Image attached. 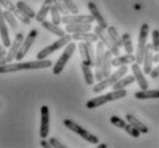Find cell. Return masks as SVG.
<instances>
[{"mask_svg": "<svg viewBox=\"0 0 159 148\" xmlns=\"http://www.w3.org/2000/svg\"><path fill=\"white\" fill-rule=\"evenodd\" d=\"M53 66V61L51 59H37V61H23V63H7L5 65H0V74L4 73L18 72V71H28V70H41L49 69Z\"/></svg>", "mask_w": 159, "mask_h": 148, "instance_id": "obj_1", "label": "cell"}, {"mask_svg": "<svg viewBox=\"0 0 159 148\" xmlns=\"http://www.w3.org/2000/svg\"><path fill=\"white\" fill-rule=\"evenodd\" d=\"M127 96V91L125 89H118V90H112L111 92H108L105 95L98 96V97L92 98L86 103V107L88 109L98 108L102 105H105L109 101H115L123 99Z\"/></svg>", "mask_w": 159, "mask_h": 148, "instance_id": "obj_2", "label": "cell"}, {"mask_svg": "<svg viewBox=\"0 0 159 148\" xmlns=\"http://www.w3.org/2000/svg\"><path fill=\"white\" fill-rule=\"evenodd\" d=\"M127 72H128L127 65L120 66L115 73H112V74H110V75L107 76V78H103V80L98 81V83H96L94 87H93V92H94V94H98V92L103 91L104 89H108V88L112 87L118 80H120L123 76L126 75Z\"/></svg>", "mask_w": 159, "mask_h": 148, "instance_id": "obj_3", "label": "cell"}, {"mask_svg": "<svg viewBox=\"0 0 159 148\" xmlns=\"http://www.w3.org/2000/svg\"><path fill=\"white\" fill-rule=\"evenodd\" d=\"M71 40H72V36H70V34H65V36H61L60 39L54 41L52 44H49V46L45 47L43 49H41V50L37 54V59H46L49 55H52L56 50H58V49L65 47L68 44H70Z\"/></svg>", "mask_w": 159, "mask_h": 148, "instance_id": "obj_4", "label": "cell"}, {"mask_svg": "<svg viewBox=\"0 0 159 148\" xmlns=\"http://www.w3.org/2000/svg\"><path fill=\"white\" fill-rule=\"evenodd\" d=\"M63 124H64V126H66L69 130L73 131L76 134L80 136L83 139H85V140L88 141V142H90V144L96 145V144L100 142V140H98V138L96 137V136H94V134H92L87 130H85L83 126L79 125V124H77L76 122H73L72 120L65 119L64 121H63Z\"/></svg>", "mask_w": 159, "mask_h": 148, "instance_id": "obj_5", "label": "cell"}, {"mask_svg": "<svg viewBox=\"0 0 159 148\" xmlns=\"http://www.w3.org/2000/svg\"><path fill=\"white\" fill-rule=\"evenodd\" d=\"M75 50H76V44L70 42V44H68L65 46L63 54L60 56L57 61H56L55 65L53 66V74L58 75V74H61V73L63 72V70H64L65 65H66V63L69 61L70 58L72 57Z\"/></svg>", "mask_w": 159, "mask_h": 148, "instance_id": "obj_6", "label": "cell"}, {"mask_svg": "<svg viewBox=\"0 0 159 148\" xmlns=\"http://www.w3.org/2000/svg\"><path fill=\"white\" fill-rule=\"evenodd\" d=\"M149 31L150 27L147 23H143L140 27V33H139V39H138V51H136V63L141 65L143 63V58H144V49L147 46V40H148Z\"/></svg>", "mask_w": 159, "mask_h": 148, "instance_id": "obj_7", "label": "cell"}, {"mask_svg": "<svg viewBox=\"0 0 159 148\" xmlns=\"http://www.w3.org/2000/svg\"><path fill=\"white\" fill-rule=\"evenodd\" d=\"M105 46L101 40L96 44L95 49V80H103V61H104Z\"/></svg>", "mask_w": 159, "mask_h": 148, "instance_id": "obj_8", "label": "cell"}, {"mask_svg": "<svg viewBox=\"0 0 159 148\" xmlns=\"http://www.w3.org/2000/svg\"><path fill=\"white\" fill-rule=\"evenodd\" d=\"M78 48H79V53L84 64L89 65L92 67L95 66V53H94V48L92 46V42L80 41Z\"/></svg>", "mask_w": 159, "mask_h": 148, "instance_id": "obj_9", "label": "cell"}, {"mask_svg": "<svg viewBox=\"0 0 159 148\" xmlns=\"http://www.w3.org/2000/svg\"><path fill=\"white\" fill-rule=\"evenodd\" d=\"M94 33H96L98 36V39L101 40L102 42L104 44L105 48L107 49H109V50L111 51L112 55H115V56H119L120 55V50H119V47L117 46L113 41L111 40V38H110V36H109L108 33L104 32V29L103 27H101L100 25L95 26L94 27Z\"/></svg>", "mask_w": 159, "mask_h": 148, "instance_id": "obj_10", "label": "cell"}, {"mask_svg": "<svg viewBox=\"0 0 159 148\" xmlns=\"http://www.w3.org/2000/svg\"><path fill=\"white\" fill-rule=\"evenodd\" d=\"M37 36H38V31L36 29H32L28 33V36H26L25 39L23 40L21 48H20V50H18L17 55H16V58H15L16 61H22L23 58L25 57V55L30 50V48H31L32 44L34 42V40L37 39Z\"/></svg>", "mask_w": 159, "mask_h": 148, "instance_id": "obj_11", "label": "cell"}, {"mask_svg": "<svg viewBox=\"0 0 159 148\" xmlns=\"http://www.w3.org/2000/svg\"><path fill=\"white\" fill-rule=\"evenodd\" d=\"M40 115H41V120H40V130H39V136L41 139H46L49 133V108L46 105H43L40 108Z\"/></svg>", "mask_w": 159, "mask_h": 148, "instance_id": "obj_12", "label": "cell"}, {"mask_svg": "<svg viewBox=\"0 0 159 148\" xmlns=\"http://www.w3.org/2000/svg\"><path fill=\"white\" fill-rule=\"evenodd\" d=\"M0 5H1V7H4L5 9L11 11V13L15 15V17L17 18L18 21H21L23 24H28V25H29L30 23H31V18L25 16V15L23 14V13L16 7V5H14L11 1H9V0H0Z\"/></svg>", "mask_w": 159, "mask_h": 148, "instance_id": "obj_13", "label": "cell"}, {"mask_svg": "<svg viewBox=\"0 0 159 148\" xmlns=\"http://www.w3.org/2000/svg\"><path fill=\"white\" fill-rule=\"evenodd\" d=\"M23 40H24V34L22 32L17 33V34L15 36L14 41L11 42V46L9 47V50H8L7 54H6L7 63H11V61H13L15 58H16V55H17L20 48H21V44H22V42H23Z\"/></svg>", "mask_w": 159, "mask_h": 148, "instance_id": "obj_14", "label": "cell"}, {"mask_svg": "<svg viewBox=\"0 0 159 148\" xmlns=\"http://www.w3.org/2000/svg\"><path fill=\"white\" fill-rule=\"evenodd\" d=\"M130 69H132L133 75L135 76V80H136V82H138L140 89H142V90H145V89H148V88H149V83H148V81H147V79H145L144 72H143V69H141L140 64H138V63L135 61V63H133V64H132Z\"/></svg>", "mask_w": 159, "mask_h": 148, "instance_id": "obj_15", "label": "cell"}, {"mask_svg": "<svg viewBox=\"0 0 159 148\" xmlns=\"http://www.w3.org/2000/svg\"><path fill=\"white\" fill-rule=\"evenodd\" d=\"M0 38H1L2 44H4L5 47L6 48L11 47V38H9L7 22H6L5 16H4V11L1 9V5H0Z\"/></svg>", "mask_w": 159, "mask_h": 148, "instance_id": "obj_16", "label": "cell"}, {"mask_svg": "<svg viewBox=\"0 0 159 148\" xmlns=\"http://www.w3.org/2000/svg\"><path fill=\"white\" fill-rule=\"evenodd\" d=\"M94 17L90 15H78V14H69L62 16V23L70 24V23H92L94 22Z\"/></svg>", "mask_w": 159, "mask_h": 148, "instance_id": "obj_17", "label": "cell"}, {"mask_svg": "<svg viewBox=\"0 0 159 148\" xmlns=\"http://www.w3.org/2000/svg\"><path fill=\"white\" fill-rule=\"evenodd\" d=\"M153 47L152 44H147L144 49V58H143V72L144 74L150 75L153 64Z\"/></svg>", "mask_w": 159, "mask_h": 148, "instance_id": "obj_18", "label": "cell"}, {"mask_svg": "<svg viewBox=\"0 0 159 148\" xmlns=\"http://www.w3.org/2000/svg\"><path fill=\"white\" fill-rule=\"evenodd\" d=\"M87 7H88V9H89L90 14H92V16L94 17V19L98 22V24L101 27H103L104 30L108 29V23H107V21H105V18L103 17V15L101 14V11H100V9L98 8V6L94 4V2H92V1H89L88 4H87Z\"/></svg>", "mask_w": 159, "mask_h": 148, "instance_id": "obj_19", "label": "cell"}, {"mask_svg": "<svg viewBox=\"0 0 159 148\" xmlns=\"http://www.w3.org/2000/svg\"><path fill=\"white\" fill-rule=\"evenodd\" d=\"M90 23H70L66 24L65 31L68 33H80V32H90L92 31Z\"/></svg>", "mask_w": 159, "mask_h": 148, "instance_id": "obj_20", "label": "cell"}, {"mask_svg": "<svg viewBox=\"0 0 159 148\" xmlns=\"http://www.w3.org/2000/svg\"><path fill=\"white\" fill-rule=\"evenodd\" d=\"M136 61V57L133 54H127L124 56H116L115 58H112V66L115 67H120L124 65H128V64H133Z\"/></svg>", "mask_w": 159, "mask_h": 148, "instance_id": "obj_21", "label": "cell"}, {"mask_svg": "<svg viewBox=\"0 0 159 148\" xmlns=\"http://www.w3.org/2000/svg\"><path fill=\"white\" fill-rule=\"evenodd\" d=\"M52 6H53V0H43V5H41V7H40L39 11H38L36 15L37 22L41 23L46 19L48 13H51Z\"/></svg>", "mask_w": 159, "mask_h": 148, "instance_id": "obj_22", "label": "cell"}, {"mask_svg": "<svg viewBox=\"0 0 159 148\" xmlns=\"http://www.w3.org/2000/svg\"><path fill=\"white\" fill-rule=\"evenodd\" d=\"M72 40L75 41H84V42H98V36L96 33H90V32H80V33H73Z\"/></svg>", "mask_w": 159, "mask_h": 148, "instance_id": "obj_23", "label": "cell"}, {"mask_svg": "<svg viewBox=\"0 0 159 148\" xmlns=\"http://www.w3.org/2000/svg\"><path fill=\"white\" fill-rule=\"evenodd\" d=\"M41 26H43V29H46L47 31H49L51 33H53L54 36H58V38H61V36H65V31L63 29H61L58 25L54 24L53 22H48V21H43L41 22Z\"/></svg>", "mask_w": 159, "mask_h": 148, "instance_id": "obj_24", "label": "cell"}, {"mask_svg": "<svg viewBox=\"0 0 159 148\" xmlns=\"http://www.w3.org/2000/svg\"><path fill=\"white\" fill-rule=\"evenodd\" d=\"M136 99H158L159 98V90H141V91H136L134 94Z\"/></svg>", "mask_w": 159, "mask_h": 148, "instance_id": "obj_25", "label": "cell"}, {"mask_svg": "<svg viewBox=\"0 0 159 148\" xmlns=\"http://www.w3.org/2000/svg\"><path fill=\"white\" fill-rule=\"evenodd\" d=\"M126 121L128 123H130V124H133L141 133H148L149 132L148 126L145 125L144 123H142L139 119H136L135 116L132 115V114H126Z\"/></svg>", "mask_w": 159, "mask_h": 148, "instance_id": "obj_26", "label": "cell"}, {"mask_svg": "<svg viewBox=\"0 0 159 148\" xmlns=\"http://www.w3.org/2000/svg\"><path fill=\"white\" fill-rule=\"evenodd\" d=\"M112 67V53L109 49H105L104 61H103V78H107L111 74Z\"/></svg>", "mask_w": 159, "mask_h": 148, "instance_id": "obj_27", "label": "cell"}, {"mask_svg": "<svg viewBox=\"0 0 159 148\" xmlns=\"http://www.w3.org/2000/svg\"><path fill=\"white\" fill-rule=\"evenodd\" d=\"M136 81L135 80V76L134 75H127V76H123L120 80H118L113 86H112V89L113 90H118V89H125L127 86H129L132 83H134Z\"/></svg>", "mask_w": 159, "mask_h": 148, "instance_id": "obj_28", "label": "cell"}, {"mask_svg": "<svg viewBox=\"0 0 159 148\" xmlns=\"http://www.w3.org/2000/svg\"><path fill=\"white\" fill-rule=\"evenodd\" d=\"M81 71H83L85 82H86L88 86H93L95 81V74H93V72H92V66L86 65V64L81 63Z\"/></svg>", "mask_w": 159, "mask_h": 148, "instance_id": "obj_29", "label": "cell"}, {"mask_svg": "<svg viewBox=\"0 0 159 148\" xmlns=\"http://www.w3.org/2000/svg\"><path fill=\"white\" fill-rule=\"evenodd\" d=\"M16 7H17L23 14L25 15V16L30 17L31 19H32V18H36V15H37L36 11H33L31 7H29L24 1H17V2H16Z\"/></svg>", "mask_w": 159, "mask_h": 148, "instance_id": "obj_30", "label": "cell"}, {"mask_svg": "<svg viewBox=\"0 0 159 148\" xmlns=\"http://www.w3.org/2000/svg\"><path fill=\"white\" fill-rule=\"evenodd\" d=\"M107 32H108V34L110 36V38H111V40L115 42V44L118 46V47H121L123 46V40H121V38H120V36L118 34V32H117V29L115 27V26H108V29H107Z\"/></svg>", "mask_w": 159, "mask_h": 148, "instance_id": "obj_31", "label": "cell"}, {"mask_svg": "<svg viewBox=\"0 0 159 148\" xmlns=\"http://www.w3.org/2000/svg\"><path fill=\"white\" fill-rule=\"evenodd\" d=\"M4 16H5V19H6V22L7 24H9L11 29L16 31L18 27V23H17V18L15 17V15L11 13V11H7V9H5L4 11Z\"/></svg>", "mask_w": 159, "mask_h": 148, "instance_id": "obj_32", "label": "cell"}, {"mask_svg": "<svg viewBox=\"0 0 159 148\" xmlns=\"http://www.w3.org/2000/svg\"><path fill=\"white\" fill-rule=\"evenodd\" d=\"M121 40H123V47L125 48V51L127 54H133V44H132L129 33H124L121 36Z\"/></svg>", "mask_w": 159, "mask_h": 148, "instance_id": "obj_33", "label": "cell"}, {"mask_svg": "<svg viewBox=\"0 0 159 148\" xmlns=\"http://www.w3.org/2000/svg\"><path fill=\"white\" fill-rule=\"evenodd\" d=\"M51 15H52V22L54 23V24H56V25H60L62 23V16H61L62 14L55 5H53L51 8Z\"/></svg>", "mask_w": 159, "mask_h": 148, "instance_id": "obj_34", "label": "cell"}, {"mask_svg": "<svg viewBox=\"0 0 159 148\" xmlns=\"http://www.w3.org/2000/svg\"><path fill=\"white\" fill-rule=\"evenodd\" d=\"M53 5H55L57 9L61 11L62 15H69L70 14V11L69 8L66 7V5L63 0H53Z\"/></svg>", "mask_w": 159, "mask_h": 148, "instance_id": "obj_35", "label": "cell"}, {"mask_svg": "<svg viewBox=\"0 0 159 148\" xmlns=\"http://www.w3.org/2000/svg\"><path fill=\"white\" fill-rule=\"evenodd\" d=\"M124 130L126 131L128 134H130L133 138H139L140 136H141V132H140L133 124H130V123H126V125H125V128H124Z\"/></svg>", "mask_w": 159, "mask_h": 148, "instance_id": "obj_36", "label": "cell"}, {"mask_svg": "<svg viewBox=\"0 0 159 148\" xmlns=\"http://www.w3.org/2000/svg\"><path fill=\"white\" fill-rule=\"evenodd\" d=\"M110 122H111L112 125L117 126V128H119V129H124L125 125H126V121L123 119H120L119 116L117 115H112L110 117Z\"/></svg>", "mask_w": 159, "mask_h": 148, "instance_id": "obj_37", "label": "cell"}, {"mask_svg": "<svg viewBox=\"0 0 159 148\" xmlns=\"http://www.w3.org/2000/svg\"><path fill=\"white\" fill-rule=\"evenodd\" d=\"M152 47L155 53L159 51V30H153L152 31Z\"/></svg>", "mask_w": 159, "mask_h": 148, "instance_id": "obj_38", "label": "cell"}, {"mask_svg": "<svg viewBox=\"0 0 159 148\" xmlns=\"http://www.w3.org/2000/svg\"><path fill=\"white\" fill-rule=\"evenodd\" d=\"M66 5V7L69 8V11L71 14H78V7L77 5L73 2V0H63Z\"/></svg>", "mask_w": 159, "mask_h": 148, "instance_id": "obj_39", "label": "cell"}, {"mask_svg": "<svg viewBox=\"0 0 159 148\" xmlns=\"http://www.w3.org/2000/svg\"><path fill=\"white\" fill-rule=\"evenodd\" d=\"M49 142H51V145L54 148H65L64 145L61 144V142H60V141H58L57 139H56V138H54V137L49 138Z\"/></svg>", "mask_w": 159, "mask_h": 148, "instance_id": "obj_40", "label": "cell"}, {"mask_svg": "<svg viewBox=\"0 0 159 148\" xmlns=\"http://www.w3.org/2000/svg\"><path fill=\"white\" fill-rule=\"evenodd\" d=\"M150 76H151L152 79H157V78H159V64L156 66L155 69H152L151 73H150Z\"/></svg>", "mask_w": 159, "mask_h": 148, "instance_id": "obj_41", "label": "cell"}, {"mask_svg": "<svg viewBox=\"0 0 159 148\" xmlns=\"http://www.w3.org/2000/svg\"><path fill=\"white\" fill-rule=\"evenodd\" d=\"M40 145H41V147H43V148H52L53 147V146L51 145V142H49V141H46L45 139H41Z\"/></svg>", "mask_w": 159, "mask_h": 148, "instance_id": "obj_42", "label": "cell"}, {"mask_svg": "<svg viewBox=\"0 0 159 148\" xmlns=\"http://www.w3.org/2000/svg\"><path fill=\"white\" fill-rule=\"evenodd\" d=\"M7 64V59H6V56L4 54L0 53V65H5Z\"/></svg>", "mask_w": 159, "mask_h": 148, "instance_id": "obj_43", "label": "cell"}, {"mask_svg": "<svg viewBox=\"0 0 159 148\" xmlns=\"http://www.w3.org/2000/svg\"><path fill=\"white\" fill-rule=\"evenodd\" d=\"M0 53H1V54H4V55L7 54V51H6V47H5L4 44H0Z\"/></svg>", "mask_w": 159, "mask_h": 148, "instance_id": "obj_44", "label": "cell"}, {"mask_svg": "<svg viewBox=\"0 0 159 148\" xmlns=\"http://www.w3.org/2000/svg\"><path fill=\"white\" fill-rule=\"evenodd\" d=\"M159 61V51L156 55H153V63H158Z\"/></svg>", "mask_w": 159, "mask_h": 148, "instance_id": "obj_45", "label": "cell"}, {"mask_svg": "<svg viewBox=\"0 0 159 148\" xmlns=\"http://www.w3.org/2000/svg\"><path fill=\"white\" fill-rule=\"evenodd\" d=\"M107 147H108V145L107 144H101L98 146V148H107Z\"/></svg>", "mask_w": 159, "mask_h": 148, "instance_id": "obj_46", "label": "cell"}]
</instances>
